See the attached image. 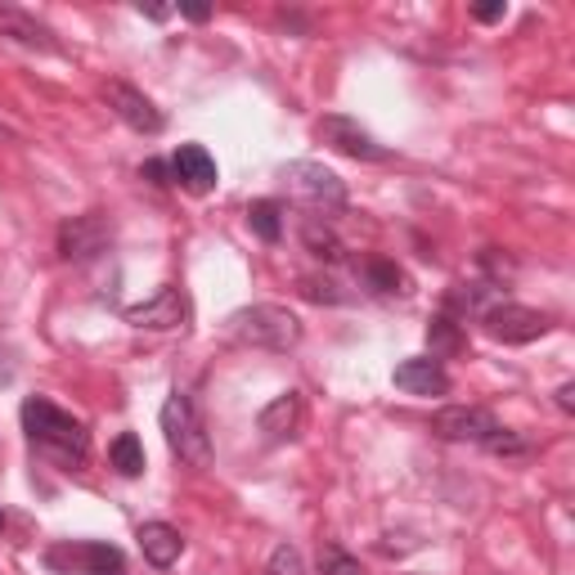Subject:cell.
Wrapping results in <instances>:
<instances>
[{
	"label": "cell",
	"mask_w": 575,
	"mask_h": 575,
	"mask_svg": "<svg viewBox=\"0 0 575 575\" xmlns=\"http://www.w3.org/2000/svg\"><path fill=\"white\" fill-rule=\"evenodd\" d=\"M225 328H229V337H239V341L261 347V351H288L301 341V319L288 306H270V301L235 310Z\"/></svg>",
	"instance_id": "7a4b0ae2"
},
{
	"label": "cell",
	"mask_w": 575,
	"mask_h": 575,
	"mask_svg": "<svg viewBox=\"0 0 575 575\" xmlns=\"http://www.w3.org/2000/svg\"><path fill=\"white\" fill-rule=\"evenodd\" d=\"M0 37L14 41V46H23V50H37V54H59L54 32H50L37 14L19 10V6H6V0H0Z\"/></svg>",
	"instance_id": "7c38bea8"
},
{
	"label": "cell",
	"mask_w": 575,
	"mask_h": 575,
	"mask_svg": "<svg viewBox=\"0 0 575 575\" xmlns=\"http://www.w3.org/2000/svg\"><path fill=\"white\" fill-rule=\"evenodd\" d=\"M301 288H306V297H310V301H341V293H333V284H315V279H306Z\"/></svg>",
	"instance_id": "d4e9b609"
},
{
	"label": "cell",
	"mask_w": 575,
	"mask_h": 575,
	"mask_svg": "<svg viewBox=\"0 0 575 575\" xmlns=\"http://www.w3.org/2000/svg\"><path fill=\"white\" fill-rule=\"evenodd\" d=\"M140 176H149L153 185H171V180H167V176H171V162H145Z\"/></svg>",
	"instance_id": "484cf974"
},
{
	"label": "cell",
	"mask_w": 575,
	"mask_h": 575,
	"mask_svg": "<svg viewBox=\"0 0 575 575\" xmlns=\"http://www.w3.org/2000/svg\"><path fill=\"white\" fill-rule=\"evenodd\" d=\"M319 140L328 149H337V153L356 158V162H383L387 158V149L356 118H347V112H328V118H319Z\"/></svg>",
	"instance_id": "52a82bcc"
},
{
	"label": "cell",
	"mask_w": 575,
	"mask_h": 575,
	"mask_svg": "<svg viewBox=\"0 0 575 575\" xmlns=\"http://www.w3.org/2000/svg\"><path fill=\"white\" fill-rule=\"evenodd\" d=\"M284 207L279 202H270V198H261V202H252L248 207V225L257 229V235L266 239V244H279V235H284Z\"/></svg>",
	"instance_id": "d6986e66"
},
{
	"label": "cell",
	"mask_w": 575,
	"mask_h": 575,
	"mask_svg": "<svg viewBox=\"0 0 575 575\" xmlns=\"http://www.w3.org/2000/svg\"><path fill=\"white\" fill-rule=\"evenodd\" d=\"M23 432H28V440L37 449H46L54 464H63V468L86 464V454H90V432L72 414H63L59 405H50L46 396L23 400Z\"/></svg>",
	"instance_id": "6da1fadb"
},
{
	"label": "cell",
	"mask_w": 575,
	"mask_h": 575,
	"mask_svg": "<svg viewBox=\"0 0 575 575\" xmlns=\"http://www.w3.org/2000/svg\"><path fill=\"white\" fill-rule=\"evenodd\" d=\"M140 548H145V557H149L153 566H171V562L185 553V539H180V531L167 526V522H145V526H140Z\"/></svg>",
	"instance_id": "2e32d148"
},
{
	"label": "cell",
	"mask_w": 575,
	"mask_h": 575,
	"mask_svg": "<svg viewBox=\"0 0 575 575\" xmlns=\"http://www.w3.org/2000/svg\"><path fill=\"white\" fill-rule=\"evenodd\" d=\"M427 347H432V360L458 356V351H464V328H458L449 315H436V319L427 324Z\"/></svg>",
	"instance_id": "e0dca14e"
},
{
	"label": "cell",
	"mask_w": 575,
	"mask_h": 575,
	"mask_svg": "<svg viewBox=\"0 0 575 575\" xmlns=\"http://www.w3.org/2000/svg\"><path fill=\"white\" fill-rule=\"evenodd\" d=\"M319 566H324V575H365V566L351 553H341V548H324Z\"/></svg>",
	"instance_id": "7402d4cb"
},
{
	"label": "cell",
	"mask_w": 575,
	"mask_h": 575,
	"mask_svg": "<svg viewBox=\"0 0 575 575\" xmlns=\"http://www.w3.org/2000/svg\"><path fill=\"white\" fill-rule=\"evenodd\" d=\"M482 328L504 341V347H526V341L544 337L553 324L544 310H531V306H517V301H495L486 315H482Z\"/></svg>",
	"instance_id": "5b68a950"
},
{
	"label": "cell",
	"mask_w": 575,
	"mask_h": 575,
	"mask_svg": "<svg viewBox=\"0 0 575 575\" xmlns=\"http://www.w3.org/2000/svg\"><path fill=\"white\" fill-rule=\"evenodd\" d=\"M185 19H194V23H207V19H211V10H207V6H185Z\"/></svg>",
	"instance_id": "f1b7e54d"
},
{
	"label": "cell",
	"mask_w": 575,
	"mask_h": 575,
	"mask_svg": "<svg viewBox=\"0 0 575 575\" xmlns=\"http://www.w3.org/2000/svg\"><path fill=\"white\" fill-rule=\"evenodd\" d=\"M0 526H6V517H0Z\"/></svg>",
	"instance_id": "f546056e"
},
{
	"label": "cell",
	"mask_w": 575,
	"mask_h": 575,
	"mask_svg": "<svg viewBox=\"0 0 575 575\" xmlns=\"http://www.w3.org/2000/svg\"><path fill=\"white\" fill-rule=\"evenodd\" d=\"M127 319L136 328H153V333H171V328H185L189 324V297L180 288H158L149 301L131 306Z\"/></svg>",
	"instance_id": "8fae6325"
},
{
	"label": "cell",
	"mask_w": 575,
	"mask_h": 575,
	"mask_svg": "<svg viewBox=\"0 0 575 575\" xmlns=\"http://www.w3.org/2000/svg\"><path fill=\"white\" fill-rule=\"evenodd\" d=\"M257 427H261V436H266V440H275V445L293 440V436H297V427H301V391H284V396H275V400L257 414Z\"/></svg>",
	"instance_id": "5bb4252c"
},
{
	"label": "cell",
	"mask_w": 575,
	"mask_h": 575,
	"mask_svg": "<svg viewBox=\"0 0 575 575\" xmlns=\"http://www.w3.org/2000/svg\"><path fill=\"white\" fill-rule=\"evenodd\" d=\"M46 566L54 575H127V553L99 539H68L46 548Z\"/></svg>",
	"instance_id": "277c9868"
},
{
	"label": "cell",
	"mask_w": 575,
	"mask_h": 575,
	"mask_svg": "<svg viewBox=\"0 0 575 575\" xmlns=\"http://www.w3.org/2000/svg\"><path fill=\"white\" fill-rule=\"evenodd\" d=\"M108 458H112V468H118L122 477H140L145 473V445H140L136 432H122L118 440H112Z\"/></svg>",
	"instance_id": "ac0fdd59"
},
{
	"label": "cell",
	"mask_w": 575,
	"mask_h": 575,
	"mask_svg": "<svg viewBox=\"0 0 575 575\" xmlns=\"http://www.w3.org/2000/svg\"><path fill=\"white\" fill-rule=\"evenodd\" d=\"M396 387L409 391V396H445L449 391V374L440 369V360L418 356V360L396 365Z\"/></svg>",
	"instance_id": "9a60e30c"
},
{
	"label": "cell",
	"mask_w": 575,
	"mask_h": 575,
	"mask_svg": "<svg viewBox=\"0 0 575 575\" xmlns=\"http://www.w3.org/2000/svg\"><path fill=\"white\" fill-rule=\"evenodd\" d=\"M473 14H477V19H482V23H499V19H504V14H508V6H477V10H473Z\"/></svg>",
	"instance_id": "83f0119b"
},
{
	"label": "cell",
	"mask_w": 575,
	"mask_h": 575,
	"mask_svg": "<svg viewBox=\"0 0 575 575\" xmlns=\"http://www.w3.org/2000/svg\"><path fill=\"white\" fill-rule=\"evenodd\" d=\"M557 409L562 414H575V383H562L557 387Z\"/></svg>",
	"instance_id": "4316f807"
},
{
	"label": "cell",
	"mask_w": 575,
	"mask_h": 575,
	"mask_svg": "<svg viewBox=\"0 0 575 575\" xmlns=\"http://www.w3.org/2000/svg\"><path fill=\"white\" fill-rule=\"evenodd\" d=\"M261 575H306L301 548H293V544H279V548L270 553V562H266V571H261Z\"/></svg>",
	"instance_id": "44dd1931"
},
{
	"label": "cell",
	"mask_w": 575,
	"mask_h": 575,
	"mask_svg": "<svg viewBox=\"0 0 575 575\" xmlns=\"http://www.w3.org/2000/svg\"><path fill=\"white\" fill-rule=\"evenodd\" d=\"M112 239V225L99 216V211H86V216H72L63 229H59V257L63 261H90L108 248Z\"/></svg>",
	"instance_id": "ba28073f"
},
{
	"label": "cell",
	"mask_w": 575,
	"mask_h": 575,
	"mask_svg": "<svg viewBox=\"0 0 575 575\" xmlns=\"http://www.w3.org/2000/svg\"><path fill=\"white\" fill-rule=\"evenodd\" d=\"M162 436L171 445V454L189 468H207L211 464V440L202 432V418L194 409V400L185 391H171L162 405Z\"/></svg>",
	"instance_id": "3957f363"
},
{
	"label": "cell",
	"mask_w": 575,
	"mask_h": 575,
	"mask_svg": "<svg viewBox=\"0 0 575 575\" xmlns=\"http://www.w3.org/2000/svg\"><path fill=\"white\" fill-rule=\"evenodd\" d=\"M284 180L293 185L297 198H306L315 211H337L347 202V185H341L337 171H328L324 162H288L284 167Z\"/></svg>",
	"instance_id": "8992f818"
},
{
	"label": "cell",
	"mask_w": 575,
	"mask_h": 575,
	"mask_svg": "<svg viewBox=\"0 0 575 575\" xmlns=\"http://www.w3.org/2000/svg\"><path fill=\"white\" fill-rule=\"evenodd\" d=\"M103 99H108V108L118 112V118H122L131 131H140V136H158V131H162V112H158L153 99L140 95L136 86H127V81H108V86H103Z\"/></svg>",
	"instance_id": "30bf717a"
},
{
	"label": "cell",
	"mask_w": 575,
	"mask_h": 575,
	"mask_svg": "<svg viewBox=\"0 0 575 575\" xmlns=\"http://www.w3.org/2000/svg\"><path fill=\"white\" fill-rule=\"evenodd\" d=\"M306 248L315 252V257H324V261H341V244H337V235L333 229H319V220H306Z\"/></svg>",
	"instance_id": "ffe728a7"
},
{
	"label": "cell",
	"mask_w": 575,
	"mask_h": 575,
	"mask_svg": "<svg viewBox=\"0 0 575 575\" xmlns=\"http://www.w3.org/2000/svg\"><path fill=\"white\" fill-rule=\"evenodd\" d=\"M369 284H374L378 293H396V288L405 284V275H400L391 261H369Z\"/></svg>",
	"instance_id": "603a6c76"
},
{
	"label": "cell",
	"mask_w": 575,
	"mask_h": 575,
	"mask_svg": "<svg viewBox=\"0 0 575 575\" xmlns=\"http://www.w3.org/2000/svg\"><path fill=\"white\" fill-rule=\"evenodd\" d=\"M432 432L440 440H473V445H486L495 432H499V418L490 409H477V405H449L432 418Z\"/></svg>",
	"instance_id": "9c48e42d"
},
{
	"label": "cell",
	"mask_w": 575,
	"mask_h": 575,
	"mask_svg": "<svg viewBox=\"0 0 575 575\" xmlns=\"http://www.w3.org/2000/svg\"><path fill=\"white\" fill-rule=\"evenodd\" d=\"M14 374H19V356H14L10 347H0V387H10Z\"/></svg>",
	"instance_id": "cb8c5ba5"
},
{
	"label": "cell",
	"mask_w": 575,
	"mask_h": 575,
	"mask_svg": "<svg viewBox=\"0 0 575 575\" xmlns=\"http://www.w3.org/2000/svg\"><path fill=\"white\" fill-rule=\"evenodd\" d=\"M171 180L185 185L189 194H211L220 176H216V162L202 145H180V153L171 158Z\"/></svg>",
	"instance_id": "4fadbf2b"
}]
</instances>
